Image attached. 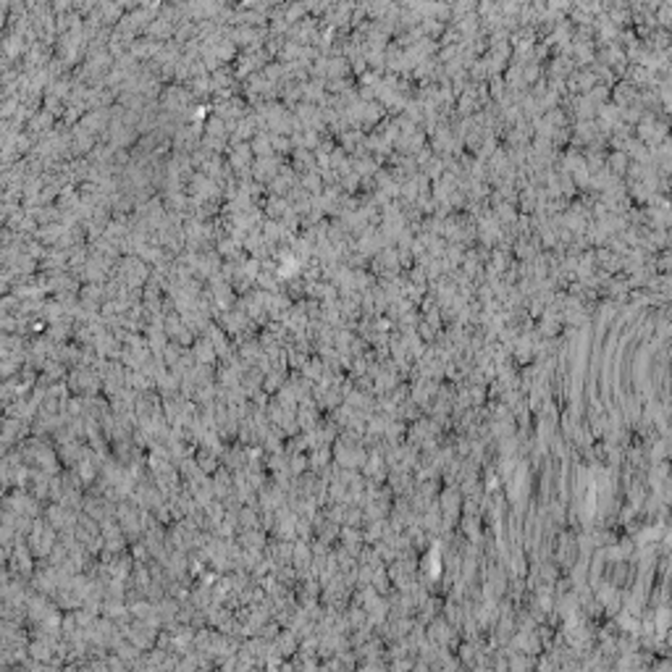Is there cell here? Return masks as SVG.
I'll return each mask as SVG.
<instances>
[{
  "label": "cell",
  "instance_id": "cell-1",
  "mask_svg": "<svg viewBox=\"0 0 672 672\" xmlns=\"http://www.w3.org/2000/svg\"><path fill=\"white\" fill-rule=\"evenodd\" d=\"M431 638L444 643V641L449 638V625H447V622H441V620H439V622H434V630H431Z\"/></svg>",
  "mask_w": 672,
  "mask_h": 672
}]
</instances>
